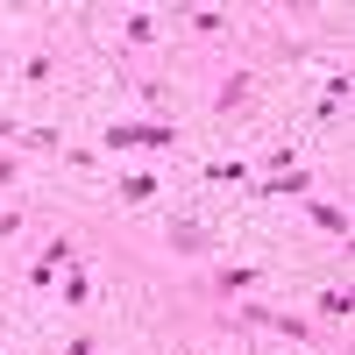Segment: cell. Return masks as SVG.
I'll list each match as a JSON object with an SVG mask.
<instances>
[{
    "label": "cell",
    "mask_w": 355,
    "mask_h": 355,
    "mask_svg": "<svg viewBox=\"0 0 355 355\" xmlns=\"http://www.w3.org/2000/svg\"><path fill=\"white\" fill-rule=\"evenodd\" d=\"M100 150L107 157H128V150H178V128L171 121H114V128H100Z\"/></svg>",
    "instance_id": "obj_1"
},
{
    "label": "cell",
    "mask_w": 355,
    "mask_h": 355,
    "mask_svg": "<svg viewBox=\"0 0 355 355\" xmlns=\"http://www.w3.org/2000/svg\"><path fill=\"white\" fill-rule=\"evenodd\" d=\"M234 320H242V327H270V334H291V341H313V320H299V313H270V306H242Z\"/></svg>",
    "instance_id": "obj_2"
},
{
    "label": "cell",
    "mask_w": 355,
    "mask_h": 355,
    "mask_svg": "<svg viewBox=\"0 0 355 355\" xmlns=\"http://www.w3.org/2000/svg\"><path fill=\"white\" fill-rule=\"evenodd\" d=\"M256 199H313V171L306 164H291V171H277V178H263V185H249Z\"/></svg>",
    "instance_id": "obj_3"
},
{
    "label": "cell",
    "mask_w": 355,
    "mask_h": 355,
    "mask_svg": "<svg viewBox=\"0 0 355 355\" xmlns=\"http://www.w3.org/2000/svg\"><path fill=\"white\" fill-rule=\"evenodd\" d=\"M164 242H171L178 256H206V249H214V242H220V234H214V227H206V220H171V234H164Z\"/></svg>",
    "instance_id": "obj_4"
},
{
    "label": "cell",
    "mask_w": 355,
    "mask_h": 355,
    "mask_svg": "<svg viewBox=\"0 0 355 355\" xmlns=\"http://www.w3.org/2000/svg\"><path fill=\"white\" fill-rule=\"evenodd\" d=\"M256 284H270V270H256V263H220V270H214V291H220V299L256 291Z\"/></svg>",
    "instance_id": "obj_5"
},
{
    "label": "cell",
    "mask_w": 355,
    "mask_h": 355,
    "mask_svg": "<svg viewBox=\"0 0 355 355\" xmlns=\"http://www.w3.org/2000/svg\"><path fill=\"white\" fill-rule=\"evenodd\" d=\"M249 93H256V71H227V78L214 85V114H220V121H227L234 107H249Z\"/></svg>",
    "instance_id": "obj_6"
},
{
    "label": "cell",
    "mask_w": 355,
    "mask_h": 355,
    "mask_svg": "<svg viewBox=\"0 0 355 355\" xmlns=\"http://www.w3.org/2000/svg\"><path fill=\"white\" fill-rule=\"evenodd\" d=\"M114 192H121V206H150V199L164 192V178H157V171H121V178H114Z\"/></svg>",
    "instance_id": "obj_7"
},
{
    "label": "cell",
    "mask_w": 355,
    "mask_h": 355,
    "mask_svg": "<svg viewBox=\"0 0 355 355\" xmlns=\"http://www.w3.org/2000/svg\"><path fill=\"white\" fill-rule=\"evenodd\" d=\"M306 220H313L320 234H334V242H348V234H355V220H348V206H327V199H306Z\"/></svg>",
    "instance_id": "obj_8"
},
{
    "label": "cell",
    "mask_w": 355,
    "mask_h": 355,
    "mask_svg": "<svg viewBox=\"0 0 355 355\" xmlns=\"http://www.w3.org/2000/svg\"><path fill=\"white\" fill-rule=\"evenodd\" d=\"M313 313L327 320V327H348V313H355V291H348V284H327V291H313Z\"/></svg>",
    "instance_id": "obj_9"
},
{
    "label": "cell",
    "mask_w": 355,
    "mask_h": 355,
    "mask_svg": "<svg viewBox=\"0 0 355 355\" xmlns=\"http://www.w3.org/2000/svg\"><path fill=\"white\" fill-rule=\"evenodd\" d=\"M157 36H164V15H157V8H135V15L121 21V43H128V50H142V43H157Z\"/></svg>",
    "instance_id": "obj_10"
},
{
    "label": "cell",
    "mask_w": 355,
    "mask_h": 355,
    "mask_svg": "<svg viewBox=\"0 0 355 355\" xmlns=\"http://www.w3.org/2000/svg\"><path fill=\"white\" fill-rule=\"evenodd\" d=\"M57 306H93V284H85V270L71 263L64 277H57Z\"/></svg>",
    "instance_id": "obj_11"
},
{
    "label": "cell",
    "mask_w": 355,
    "mask_h": 355,
    "mask_svg": "<svg viewBox=\"0 0 355 355\" xmlns=\"http://www.w3.org/2000/svg\"><path fill=\"white\" fill-rule=\"evenodd\" d=\"M192 36H227V8H185Z\"/></svg>",
    "instance_id": "obj_12"
},
{
    "label": "cell",
    "mask_w": 355,
    "mask_h": 355,
    "mask_svg": "<svg viewBox=\"0 0 355 355\" xmlns=\"http://www.w3.org/2000/svg\"><path fill=\"white\" fill-rule=\"evenodd\" d=\"M36 263H43V270H57V277H64V270H71L78 256H71V242H64V234H50V242H43V256H36Z\"/></svg>",
    "instance_id": "obj_13"
},
{
    "label": "cell",
    "mask_w": 355,
    "mask_h": 355,
    "mask_svg": "<svg viewBox=\"0 0 355 355\" xmlns=\"http://www.w3.org/2000/svg\"><path fill=\"white\" fill-rule=\"evenodd\" d=\"M50 78H57V57H50V50H36V57L21 64V85H36V93H43Z\"/></svg>",
    "instance_id": "obj_14"
},
{
    "label": "cell",
    "mask_w": 355,
    "mask_h": 355,
    "mask_svg": "<svg viewBox=\"0 0 355 355\" xmlns=\"http://www.w3.org/2000/svg\"><path fill=\"white\" fill-rule=\"evenodd\" d=\"M249 164H206V185H249Z\"/></svg>",
    "instance_id": "obj_15"
},
{
    "label": "cell",
    "mask_w": 355,
    "mask_h": 355,
    "mask_svg": "<svg viewBox=\"0 0 355 355\" xmlns=\"http://www.w3.org/2000/svg\"><path fill=\"white\" fill-rule=\"evenodd\" d=\"M64 355H100V334H71V341H64Z\"/></svg>",
    "instance_id": "obj_16"
},
{
    "label": "cell",
    "mask_w": 355,
    "mask_h": 355,
    "mask_svg": "<svg viewBox=\"0 0 355 355\" xmlns=\"http://www.w3.org/2000/svg\"><path fill=\"white\" fill-rule=\"evenodd\" d=\"M8 178H15V157H0V185H8Z\"/></svg>",
    "instance_id": "obj_17"
}]
</instances>
